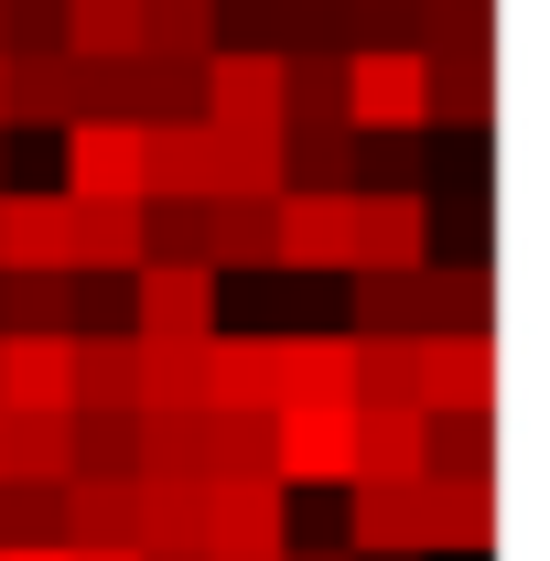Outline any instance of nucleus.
Segmentation results:
<instances>
[{"mask_svg": "<svg viewBox=\"0 0 550 561\" xmlns=\"http://www.w3.org/2000/svg\"><path fill=\"white\" fill-rule=\"evenodd\" d=\"M271 476L280 486H345V476H356V400H345V411L280 400L271 411Z\"/></svg>", "mask_w": 550, "mask_h": 561, "instance_id": "nucleus-1", "label": "nucleus"}, {"mask_svg": "<svg viewBox=\"0 0 550 561\" xmlns=\"http://www.w3.org/2000/svg\"><path fill=\"white\" fill-rule=\"evenodd\" d=\"M421 119L485 140V119H496V33H454V44L421 55Z\"/></svg>", "mask_w": 550, "mask_h": 561, "instance_id": "nucleus-2", "label": "nucleus"}, {"mask_svg": "<svg viewBox=\"0 0 550 561\" xmlns=\"http://www.w3.org/2000/svg\"><path fill=\"white\" fill-rule=\"evenodd\" d=\"M130 335H184V346L227 335V313H216V271L140 260V271H130Z\"/></svg>", "mask_w": 550, "mask_h": 561, "instance_id": "nucleus-3", "label": "nucleus"}, {"mask_svg": "<svg viewBox=\"0 0 550 561\" xmlns=\"http://www.w3.org/2000/svg\"><path fill=\"white\" fill-rule=\"evenodd\" d=\"M421 411H496V335H411Z\"/></svg>", "mask_w": 550, "mask_h": 561, "instance_id": "nucleus-4", "label": "nucleus"}, {"mask_svg": "<svg viewBox=\"0 0 550 561\" xmlns=\"http://www.w3.org/2000/svg\"><path fill=\"white\" fill-rule=\"evenodd\" d=\"M345 130H432L421 119V55H400V44L345 55Z\"/></svg>", "mask_w": 550, "mask_h": 561, "instance_id": "nucleus-5", "label": "nucleus"}, {"mask_svg": "<svg viewBox=\"0 0 550 561\" xmlns=\"http://www.w3.org/2000/svg\"><path fill=\"white\" fill-rule=\"evenodd\" d=\"M291 551V486H216L206 496V561H280Z\"/></svg>", "mask_w": 550, "mask_h": 561, "instance_id": "nucleus-6", "label": "nucleus"}, {"mask_svg": "<svg viewBox=\"0 0 550 561\" xmlns=\"http://www.w3.org/2000/svg\"><path fill=\"white\" fill-rule=\"evenodd\" d=\"M356 476H378V486L432 476V411L421 400H356Z\"/></svg>", "mask_w": 550, "mask_h": 561, "instance_id": "nucleus-7", "label": "nucleus"}, {"mask_svg": "<svg viewBox=\"0 0 550 561\" xmlns=\"http://www.w3.org/2000/svg\"><path fill=\"white\" fill-rule=\"evenodd\" d=\"M421 551H496V465L485 476H421Z\"/></svg>", "mask_w": 550, "mask_h": 561, "instance_id": "nucleus-8", "label": "nucleus"}, {"mask_svg": "<svg viewBox=\"0 0 550 561\" xmlns=\"http://www.w3.org/2000/svg\"><path fill=\"white\" fill-rule=\"evenodd\" d=\"M271 271H356V195H280Z\"/></svg>", "mask_w": 550, "mask_h": 561, "instance_id": "nucleus-9", "label": "nucleus"}, {"mask_svg": "<svg viewBox=\"0 0 550 561\" xmlns=\"http://www.w3.org/2000/svg\"><path fill=\"white\" fill-rule=\"evenodd\" d=\"M66 271H140V195H87V206L66 195Z\"/></svg>", "mask_w": 550, "mask_h": 561, "instance_id": "nucleus-10", "label": "nucleus"}, {"mask_svg": "<svg viewBox=\"0 0 550 561\" xmlns=\"http://www.w3.org/2000/svg\"><path fill=\"white\" fill-rule=\"evenodd\" d=\"M66 195H140V130L130 119H66Z\"/></svg>", "mask_w": 550, "mask_h": 561, "instance_id": "nucleus-11", "label": "nucleus"}, {"mask_svg": "<svg viewBox=\"0 0 550 561\" xmlns=\"http://www.w3.org/2000/svg\"><path fill=\"white\" fill-rule=\"evenodd\" d=\"M206 130H280V55H206Z\"/></svg>", "mask_w": 550, "mask_h": 561, "instance_id": "nucleus-12", "label": "nucleus"}, {"mask_svg": "<svg viewBox=\"0 0 550 561\" xmlns=\"http://www.w3.org/2000/svg\"><path fill=\"white\" fill-rule=\"evenodd\" d=\"M66 551H140V476H66Z\"/></svg>", "mask_w": 550, "mask_h": 561, "instance_id": "nucleus-13", "label": "nucleus"}, {"mask_svg": "<svg viewBox=\"0 0 550 561\" xmlns=\"http://www.w3.org/2000/svg\"><path fill=\"white\" fill-rule=\"evenodd\" d=\"M76 119V55H0V130H66Z\"/></svg>", "mask_w": 550, "mask_h": 561, "instance_id": "nucleus-14", "label": "nucleus"}, {"mask_svg": "<svg viewBox=\"0 0 550 561\" xmlns=\"http://www.w3.org/2000/svg\"><path fill=\"white\" fill-rule=\"evenodd\" d=\"M280 195H356V130L345 119H280Z\"/></svg>", "mask_w": 550, "mask_h": 561, "instance_id": "nucleus-15", "label": "nucleus"}, {"mask_svg": "<svg viewBox=\"0 0 550 561\" xmlns=\"http://www.w3.org/2000/svg\"><path fill=\"white\" fill-rule=\"evenodd\" d=\"M432 260V195H356V271H421Z\"/></svg>", "mask_w": 550, "mask_h": 561, "instance_id": "nucleus-16", "label": "nucleus"}, {"mask_svg": "<svg viewBox=\"0 0 550 561\" xmlns=\"http://www.w3.org/2000/svg\"><path fill=\"white\" fill-rule=\"evenodd\" d=\"M206 411H280V335H216L206 346Z\"/></svg>", "mask_w": 550, "mask_h": 561, "instance_id": "nucleus-17", "label": "nucleus"}, {"mask_svg": "<svg viewBox=\"0 0 550 561\" xmlns=\"http://www.w3.org/2000/svg\"><path fill=\"white\" fill-rule=\"evenodd\" d=\"M140 195H216V130L206 119H162V130H140Z\"/></svg>", "mask_w": 550, "mask_h": 561, "instance_id": "nucleus-18", "label": "nucleus"}, {"mask_svg": "<svg viewBox=\"0 0 550 561\" xmlns=\"http://www.w3.org/2000/svg\"><path fill=\"white\" fill-rule=\"evenodd\" d=\"M345 551H421V476L411 486H378V476H345Z\"/></svg>", "mask_w": 550, "mask_h": 561, "instance_id": "nucleus-19", "label": "nucleus"}, {"mask_svg": "<svg viewBox=\"0 0 550 561\" xmlns=\"http://www.w3.org/2000/svg\"><path fill=\"white\" fill-rule=\"evenodd\" d=\"M76 411H140V335H66Z\"/></svg>", "mask_w": 550, "mask_h": 561, "instance_id": "nucleus-20", "label": "nucleus"}, {"mask_svg": "<svg viewBox=\"0 0 550 561\" xmlns=\"http://www.w3.org/2000/svg\"><path fill=\"white\" fill-rule=\"evenodd\" d=\"M345 280H356L345 335H432V260L421 271H345Z\"/></svg>", "mask_w": 550, "mask_h": 561, "instance_id": "nucleus-21", "label": "nucleus"}, {"mask_svg": "<svg viewBox=\"0 0 550 561\" xmlns=\"http://www.w3.org/2000/svg\"><path fill=\"white\" fill-rule=\"evenodd\" d=\"M280 260V206H249V195H206V271H271Z\"/></svg>", "mask_w": 550, "mask_h": 561, "instance_id": "nucleus-22", "label": "nucleus"}, {"mask_svg": "<svg viewBox=\"0 0 550 561\" xmlns=\"http://www.w3.org/2000/svg\"><path fill=\"white\" fill-rule=\"evenodd\" d=\"M0 411H76L66 335H0Z\"/></svg>", "mask_w": 550, "mask_h": 561, "instance_id": "nucleus-23", "label": "nucleus"}, {"mask_svg": "<svg viewBox=\"0 0 550 561\" xmlns=\"http://www.w3.org/2000/svg\"><path fill=\"white\" fill-rule=\"evenodd\" d=\"M280 400H356V335H280Z\"/></svg>", "mask_w": 550, "mask_h": 561, "instance_id": "nucleus-24", "label": "nucleus"}, {"mask_svg": "<svg viewBox=\"0 0 550 561\" xmlns=\"http://www.w3.org/2000/svg\"><path fill=\"white\" fill-rule=\"evenodd\" d=\"M0 271H66V195H0Z\"/></svg>", "mask_w": 550, "mask_h": 561, "instance_id": "nucleus-25", "label": "nucleus"}, {"mask_svg": "<svg viewBox=\"0 0 550 561\" xmlns=\"http://www.w3.org/2000/svg\"><path fill=\"white\" fill-rule=\"evenodd\" d=\"M206 346H216V335H206ZM206 346L140 335V411H206Z\"/></svg>", "mask_w": 550, "mask_h": 561, "instance_id": "nucleus-26", "label": "nucleus"}, {"mask_svg": "<svg viewBox=\"0 0 550 561\" xmlns=\"http://www.w3.org/2000/svg\"><path fill=\"white\" fill-rule=\"evenodd\" d=\"M55 11H66L76 66H130L140 55V0H55Z\"/></svg>", "mask_w": 550, "mask_h": 561, "instance_id": "nucleus-27", "label": "nucleus"}, {"mask_svg": "<svg viewBox=\"0 0 550 561\" xmlns=\"http://www.w3.org/2000/svg\"><path fill=\"white\" fill-rule=\"evenodd\" d=\"M206 476V411H140V486Z\"/></svg>", "mask_w": 550, "mask_h": 561, "instance_id": "nucleus-28", "label": "nucleus"}, {"mask_svg": "<svg viewBox=\"0 0 550 561\" xmlns=\"http://www.w3.org/2000/svg\"><path fill=\"white\" fill-rule=\"evenodd\" d=\"M0 335H76L66 271H0Z\"/></svg>", "mask_w": 550, "mask_h": 561, "instance_id": "nucleus-29", "label": "nucleus"}, {"mask_svg": "<svg viewBox=\"0 0 550 561\" xmlns=\"http://www.w3.org/2000/svg\"><path fill=\"white\" fill-rule=\"evenodd\" d=\"M140 55L206 66V55H216V0H140Z\"/></svg>", "mask_w": 550, "mask_h": 561, "instance_id": "nucleus-30", "label": "nucleus"}, {"mask_svg": "<svg viewBox=\"0 0 550 561\" xmlns=\"http://www.w3.org/2000/svg\"><path fill=\"white\" fill-rule=\"evenodd\" d=\"M0 551H66V486L0 476Z\"/></svg>", "mask_w": 550, "mask_h": 561, "instance_id": "nucleus-31", "label": "nucleus"}, {"mask_svg": "<svg viewBox=\"0 0 550 561\" xmlns=\"http://www.w3.org/2000/svg\"><path fill=\"white\" fill-rule=\"evenodd\" d=\"M206 476L184 486H140V551H206Z\"/></svg>", "mask_w": 550, "mask_h": 561, "instance_id": "nucleus-32", "label": "nucleus"}, {"mask_svg": "<svg viewBox=\"0 0 550 561\" xmlns=\"http://www.w3.org/2000/svg\"><path fill=\"white\" fill-rule=\"evenodd\" d=\"M432 140L421 130H356V195H421Z\"/></svg>", "mask_w": 550, "mask_h": 561, "instance_id": "nucleus-33", "label": "nucleus"}, {"mask_svg": "<svg viewBox=\"0 0 550 561\" xmlns=\"http://www.w3.org/2000/svg\"><path fill=\"white\" fill-rule=\"evenodd\" d=\"M216 195L280 206V130H216Z\"/></svg>", "mask_w": 550, "mask_h": 561, "instance_id": "nucleus-34", "label": "nucleus"}, {"mask_svg": "<svg viewBox=\"0 0 550 561\" xmlns=\"http://www.w3.org/2000/svg\"><path fill=\"white\" fill-rule=\"evenodd\" d=\"M66 476H140V411H76Z\"/></svg>", "mask_w": 550, "mask_h": 561, "instance_id": "nucleus-35", "label": "nucleus"}, {"mask_svg": "<svg viewBox=\"0 0 550 561\" xmlns=\"http://www.w3.org/2000/svg\"><path fill=\"white\" fill-rule=\"evenodd\" d=\"M496 465V411H432V476H485Z\"/></svg>", "mask_w": 550, "mask_h": 561, "instance_id": "nucleus-36", "label": "nucleus"}, {"mask_svg": "<svg viewBox=\"0 0 550 561\" xmlns=\"http://www.w3.org/2000/svg\"><path fill=\"white\" fill-rule=\"evenodd\" d=\"M291 44V0H216V55H280Z\"/></svg>", "mask_w": 550, "mask_h": 561, "instance_id": "nucleus-37", "label": "nucleus"}, {"mask_svg": "<svg viewBox=\"0 0 550 561\" xmlns=\"http://www.w3.org/2000/svg\"><path fill=\"white\" fill-rule=\"evenodd\" d=\"M66 291H76V335H130V280L66 271Z\"/></svg>", "mask_w": 550, "mask_h": 561, "instance_id": "nucleus-38", "label": "nucleus"}, {"mask_svg": "<svg viewBox=\"0 0 550 561\" xmlns=\"http://www.w3.org/2000/svg\"><path fill=\"white\" fill-rule=\"evenodd\" d=\"M280 561H356V551H345V540H291Z\"/></svg>", "mask_w": 550, "mask_h": 561, "instance_id": "nucleus-39", "label": "nucleus"}, {"mask_svg": "<svg viewBox=\"0 0 550 561\" xmlns=\"http://www.w3.org/2000/svg\"><path fill=\"white\" fill-rule=\"evenodd\" d=\"M66 561H140V551H66Z\"/></svg>", "mask_w": 550, "mask_h": 561, "instance_id": "nucleus-40", "label": "nucleus"}, {"mask_svg": "<svg viewBox=\"0 0 550 561\" xmlns=\"http://www.w3.org/2000/svg\"><path fill=\"white\" fill-rule=\"evenodd\" d=\"M0 195H11V130H0Z\"/></svg>", "mask_w": 550, "mask_h": 561, "instance_id": "nucleus-41", "label": "nucleus"}, {"mask_svg": "<svg viewBox=\"0 0 550 561\" xmlns=\"http://www.w3.org/2000/svg\"><path fill=\"white\" fill-rule=\"evenodd\" d=\"M0 561H66V551H0Z\"/></svg>", "mask_w": 550, "mask_h": 561, "instance_id": "nucleus-42", "label": "nucleus"}, {"mask_svg": "<svg viewBox=\"0 0 550 561\" xmlns=\"http://www.w3.org/2000/svg\"><path fill=\"white\" fill-rule=\"evenodd\" d=\"M140 561H206V551H140Z\"/></svg>", "mask_w": 550, "mask_h": 561, "instance_id": "nucleus-43", "label": "nucleus"}, {"mask_svg": "<svg viewBox=\"0 0 550 561\" xmlns=\"http://www.w3.org/2000/svg\"><path fill=\"white\" fill-rule=\"evenodd\" d=\"M367 561H421V551H367Z\"/></svg>", "mask_w": 550, "mask_h": 561, "instance_id": "nucleus-44", "label": "nucleus"}]
</instances>
